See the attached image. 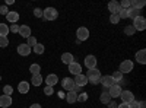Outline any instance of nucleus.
<instances>
[{
    "label": "nucleus",
    "mask_w": 146,
    "mask_h": 108,
    "mask_svg": "<svg viewBox=\"0 0 146 108\" xmlns=\"http://www.w3.org/2000/svg\"><path fill=\"white\" fill-rule=\"evenodd\" d=\"M86 79H88V82L92 83V85H96V83H100V80H101V72L96 67L95 69H89L88 75H86Z\"/></svg>",
    "instance_id": "nucleus-1"
},
{
    "label": "nucleus",
    "mask_w": 146,
    "mask_h": 108,
    "mask_svg": "<svg viewBox=\"0 0 146 108\" xmlns=\"http://www.w3.org/2000/svg\"><path fill=\"white\" fill-rule=\"evenodd\" d=\"M42 16H44V19H47V21H56L57 16H58V12H57L54 7H47V9L42 10Z\"/></svg>",
    "instance_id": "nucleus-2"
},
{
    "label": "nucleus",
    "mask_w": 146,
    "mask_h": 108,
    "mask_svg": "<svg viewBox=\"0 0 146 108\" xmlns=\"http://www.w3.org/2000/svg\"><path fill=\"white\" fill-rule=\"evenodd\" d=\"M133 28H135L136 31H145L146 28V19L143 16H137L133 19Z\"/></svg>",
    "instance_id": "nucleus-3"
},
{
    "label": "nucleus",
    "mask_w": 146,
    "mask_h": 108,
    "mask_svg": "<svg viewBox=\"0 0 146 108\" xmlns=\"http://www.w3.org/2000/svg\"><path fill=\"white\" fill-rule=\"evenodd\" d=\"M76 37H78V41H86V40L89 38V31H88V28H85V27L78 28Z\"/></svg>",
    "instance_id": "nucleus-4"
},
{
    "label": "nucleus",
    "mask_w": 146,
    "mask_h": 108,
    "mask_svg": "<svg viewBox=\"0 0 146 108\" xmlns=\"http://www.w3.org/2000/svg\"><path fill=\"white\" fill-rule=\"evenodd\" d=\"M121 91H123V89H121V86H120V85H117V83H114L113 86H110V88H108V93H110V97L114 98V99L120 97Z\"/></svg>",
    "instance_id": "nucleus-5"
},
{
    "label": "nucleus",
    "mask_w": 146,
    "mask_h": 108,
    "mask_svg": "<svg viewBox=\"0 0 146 108\" xmlns=\"http://www.w3.org/2000/svg\"><path fill=\"white\" fill-rule=\"evenodd\" d=\"M120 98H121V101H123L124 104H130L133 99H135V95H133L131 91H121Z\"/></svg>",
    "instance_id": "nucleus-6"
},
{
    "label": "nucleus",
    "mask_w": 146,
    "mask_h": 108,
    "mask_svg": "<svg viewBox=\"0 0 146 108\" xmlns=\"http://www.w3.org/2000/svg\"><path fill=\"white\" fill-rule=\"evenodd\" d=\"M131 70H133V62H130V60H124L118 69V72H121V73H130Z\"/></svg>",
    "instance_id": "nucleus-7"
},
{
    "label": "nucleus",
    "mask_w": 146,
    "mask_h": 108,
    "mask_svg": "<svg viewBox=\"0 0 146 108\" xmlns=\"http://www.w3.org/2000/svg\"><path fill=\"white\" fill-rule=\"evenodd\" d=\"M73 82H75V85H76V86H79V88H83V86L88 83V79H86V76H85V75H82V73H80V75L75 76Z\"/></svg>",
    "instance_id": "nucleus-8"
},
{
    "label": "nucleus",
    "mask_w": 146,
    "mask_h": 108,
    "mask_svg": "<svg viewBox=\"0 0 146 108\" xmlns=\"http://www.w3.org/2000/svg\"><path fill=\"white\" fill-rule=\"evenodd\" d=\"M85 66L88 67V70L89 69H95L96 67V57L95 56H86L85 57Z\"/></svg>",
    "instance_id": "nucleus-9"
},
{
    "label": "nucleus",
    "mask_w": 146,
    "mask_h": 108,
    "mask_svg": "<svg viewBox=\"0 0 146 108\" xmlns=\"http://www.w3.org/2000/svg\"><path fill=\"white\" fill-rule=\"evenodd\" d=\"M62 86H63V89H66L67 92H69V91H73V88H75V82H73V79H70V78H64V79L62 80Z\"/></svg>",
    "instance_id": "nucleus-10"
},
{
    "label": "nucleus",
    "mask_w": 146,
    "mask_h": 108,
    "mask_svg": "<svg viewBox=\"0 0 146 108\" xmlns=\"http://www.w3.org/2000/svg\"><path fill=\"white\" fill-rule=\"evenodd\" d=\"M69 72H70L72 75L78 76V75H80V73H82V67H80V64H79V63L73 62L72 64H69Z\"/></svg>",
    "instance_id": "nucleus-11"
},
{
    "label": "nucleus",
    "mask_w": 146,
    "mask_h": 108,
    "mask_svg": "<svg viewBox=\"0 0 146 108\" xmlns=\"http://www.w3.org/2000/svg\"><path fill=\"white\" fill-rule=\"evenodd\" d=\"M6 19H7V22H10V23H16L18 21H19V13L16 10H9V13L6 15Z\"/></svg>",
    "instance_id": "nucleus-12"
},
{
    "label": "nucleus",
    "mask_w": 146,
    "mask_h": 108,
    "mask_svg": "<svg viewBox=\"0 0 146 108\" xmlns=\"http://www.w3.org/2000/svg\"><path fill=\"white\" fill-rule=\"evenodd\" d=\"M9 105H12V97L10 95H2V97H0V107L7 108Z\"/></svg>",
    "instance_id": "nucleus-13"
},
{
    "label": "nucleus",
    "mask_w": 146,
    "mask_h": 108,
    "mask_svg": "<svg viewBox=\"0 0 146 108\" xmlns=\"http://www.w3.org/2000/svg\"><path fill=\"white\" fill-rule=\"evenodd\" d=\"M120 3L117 2H110L108 3V10L111 12V15H118V12H120Z\"/></svg>",
    "instance_id": "nucleus-14"
},
{
    "label": "nucleus",
    "mask_w": 146,
    "mask_h": 108,
    "mask_svg": "<svg viewBox=\"0 0 146 108\" xmlns=\"http://www.w3.org/2000/svg\"><path fill=\"white\" fill-rule=\"evenodd\" d=\"M18 32L21 34V37H23V38H29V37H31V28H29L28 25L19 27V31H18Z\"/></svg>",
    "instance_id": "nucleus-15"
},
{
    "label": "nucleus",
    "mask_w": 146,
    "mask_h": 108,
    "mask_svg": "<svg viewBox=\"0 0 146 108\" xmlns=\"http://www.w3.org/2000/svg\"><path fill=\"white\" fill-rule=\"evenodd\" d=\"M100 83H102V86H105V88H110V86L114 85V80H113L111 76H101Z\"/></svg>",
    "instance_id": "nucleus-16"
},
{
    "label": "nucleus",
    "mask_w": 146,
    "mask_h": 108,
    "mask_svg": "<svg viewBox=\"0 0 146 108\" xmlns=\"http://www.w3.org/2000/svg\"><path fill=\"white\" fill-rule=\"evenodd\" d=\"M18 53L21 56H29L31 54V48L27 44H21V45H18Z\"/></svg>",
    "instance_id": "nucleus-17"
},
{
    "label": "nucleus",
    "mask_w": 146,
    "mask_h": 108,
    "mask_svg": "<svg viewBox=\"0 0 146 108\" xmlns=\"http://www.w3.org/2000/svg\"><path fill=\"white\" fill-rule=\"evenodd\" d=\"M64 98L69 104H73V102H76L78 101V93L76 92H73V91H69L66 95H64Z\"/></svg>",
    "instance_id": "nucleus-18"
},
{
    "label": "nucleus",
    "mask_w": 146,
    "mask_h": 108,
    "mask_svg": "<svg viewBox=\"0 0 146 108\" xmlns=\"http://www.w3.org/2000/svg\"><path fill=\"white\" fill-rule=\"evenodd\" d=\"M57 82H58L57 75H48V76L45 78V83H47V86H54Z\"/></svg>",
    "instance_id": "nucleus-19"
},
{
    "label": "nucleus",
    "mask_w": 146,
    "mask_h": 108,
    "mask_svg": "<svg viewBox=\"0 0 146 108\" xmlns=\"http://www.w3.org/2000/svg\"><path fill=\"white\" fill-rule=\"evenodd\" d=\"M136 62L140 63V64H145L146 63V51L145 50H140L136 53Z\"/></svg>",
    "instance_id": "nucleus-20"
},
{
    "label": "nucleus",
    "mask_w": 146,
    "mask_h": 108,
    "mask_svg": "<svg viewBox=\"0 0 146 108\" xmlns=\"http://www.w3.org/2000/svg\"><path fill=\"white\" fill-rule=\"evenodd\" d=\"M18 91H19V93H28V91H29V83L28 82H19V85H18Z\"/></svg>",
    "instance_id": "nucleus-21"
},
{
    "label": "nucleus",
    "mask_w": 146,
    "mask_h": 108,
    "mask_svg": "<svg viewBox=\"0 0 146 108\" xmlns=\"http://www.w3.org/2000/svg\"><path fill=\"white\" fill-rule=\"evenodd\" d=\"M62 62L64 63V64H72L75 60H73V54H70V53H63L62 54Z\"/></svg>",
    "instance_id": "nucleus-22"
},
{
    "label": "nucleus",
    "mask_w": 146,
    "mask_h": 108,
    "mask_svg": "<svg viewBox=\"0 0 146 108\" xmlns=\"http://www.w3.org/2000/svg\"><path fill=\"white\" fill-rule=\"evenodd\" d=\"M127 15H129V18H131V19H135V18H137V16H140V10L139 9H135V7H129L127 9Z\"/></svg>",
    "instance_id": "nucleus-23"
},
{
    "label": "nucleus",
    "mask_w": 146,
    "mask_h": 108,
    "mask_svg": "<svg viewBox=\"0 0 146 108\" xmlns=\"http://www.w3.org/2000/svg\"><path fill=\"white\" fill-rule=\"evenodd\" d=\"M145 0H130V6L131 7H135V9H142V7H145Z\"/></svg>",
    "instance_id": "nucleus-24"
},
{
    "label": "nucleus",
    "mask_w": 146,
    "mask_h": 108,
    "mask_svg": "<svg viewBox=\"0 0 146 108\" xmlns=\"http://www.w3.org/2000/svg\"><path fill=\"white\" fill-rule=\"evenodd\" d=\"M40 70H41V66L36 64V63H34V64L29 66V72H31L32 76H34V75H40Z\"/></svg>",
    "instance_id": "nucleus-25"
},
{
    "label": "nucleus",
    "mask_w": 146,
    "mask_h": 108,
    "mask_svg": "<svg viewBox=\"0 0 146 108\" xmlns=\"http://www.w3.org/2000/svg\"><path fill=\"white\" fill-rule=\"evenodd\" d=\"M111 78H113V80H114V83L115 82H118V83H121V80H123V73H121V72H114V73L111 75ZM117 83V85H118Z\"/></svg>",
    "instance_id": "nucleus-26"
},
{
    "label": "nucleus",
    "mask_w": 146,
    "mask_h": 108,
    "mask_svg": "<svg viewBox=\"0 0 146 108\" xmlns=\"http://www.w3.org/2000/svg\"><path fill=\"white\" fill-rule=\"evenodd\" d=\"M31 82H32L34 86H40L41 83H42V76H41V75H34Z\"/></svg>",
    "instance_id": "nucleus-27"
},
{
    "label": "nucleus",
    "mask_w": 146,
    "mask_h": 108,
    "mask_svg": "<svg viewBox=\"0 0 146 108\" xmlns=\"http://www.w3.org/2000/svg\"><path fill=\"white\" fill-rule=\"evenodd\" d=\"M9 34V27L6 23H0V37H6Z\"/></svg>",
    "instance_id": "nucleus-28"
},
{
    "label": "nucleus",
    "mask_w": 146,
    "mask_h": 108,
    "mask_svg": "<svg viewBox=\"0 0 146 108\" xmlns=\"http://www.w3.org/2000/svg\"><path fill=\"white\" fill-rule=\"evenodd\" d=\"M100 99H101L102 104H108L110 101H111V97H110V93H108V92H102V93H101V97H100Z\"/></svg>",
    "instance_id": "nucleus-29"
},
{
    "label": "nucleus",
    "mask_w": 146,
    "mask_h": 108,
    "mask_svg": "<svg viewBox=\"0 0 146 108\" xmlns=\"http://www.w3.org/2000/svg\"><path fill=\"white\" fill-rule=\"evenodd\" d=\"M44 50H45L44 44H40V42H36V45L34 47V51H35L36 54H42V53H44Z\"/></svg>",
    "instance_id": "nucleus-30"
},
{
    "label": "nucleus",
    "mask_w": 146,
    "mask_h": 108,
    "mask_svg": "<svg viewBox=\"0 0 146 108\" xmlns=\"http://www.w3.org/2000/svg\"><path fill=\"white\" fill-rule=\"evenodd\" d=\"M136 32V29L133 28V25H129V27H126V29H124V34L126 35H133Z\"/></svg>",
    "instance_id": "nucleus-31"
},
{
    "label": "nucleus",
    "mask_w": 146,
    "mask_h": 108,
    "mask_svg": "<svg viewBox=\"0 0 146 108\" xmlns=\"http://www.w3.org/2000/svg\"><path fill=\"white\" fill-rule=\"evenodd\" d=\"M7 45H9L7 37H0V47H2V48H5V47H7Z\"/></svg>",
    "instance_id": "nucleus-32"
},
{
    "label": "nucleus",
    "mask_w": 146,
    "mask_h": 108,
    "mask_svg": "<svg viewBox=\"0 0 146 108\" xmlns=\"http://www.w3.org/2000/svg\"><path fill=\"white\" fill-rule=\"evenodd\" d=\"M86 99H88V93H86V92H82V93L78 95V101H79V102H85Z\"/></svg>",
    "instance_id": "nucleus-33"
},
{
    "label": "nucleus",
    "mask_w": 146,
    "mask_h": 108,
    "mask_svg": "<svg viewBox=\"0 0 146 108\" xmlns=\"http://www.w3.org/2000/svg\"><path fill=\"white\" fill-rule=\"evenodd\" d=\"M27 45L29 47V48H31V47L34 48V47L36 45V40H35L34 37H29V38H28V42H27Z\"/></svg>",
    "instance_id": "nucleus-34"
},
{
    "label": "nucleus",
    "mask_w": 146,
    "mask_h": 108,
    "mask_svg": "<svg viewBox=\"0 0 146 108\" xmlns=\"http://www.w3.org/2000/svg\"><path fill=\"white\" fill-rule=\"evenodd\" d=\"M44 93L47 95V97H51V95L54 93V89H53V86H45V89H44Z\"/></svg>",
    "instance_id": "nucleus-35"
},
{
    "label": "nucleus",
    "mask_w": 146,
    "mask_h": 108,
    "mask_svg": "<svg viewBox=\"0 0 146 108\" xmlns=\"http://www.w3.org/2000/svg\"><path fill=\"white\" fill-rule=\"evenodd\" d=\"M110 22H111V23H114V25H117V23L120 22V18H118V15H111V16H110Z\"/></svg>",
    "instance_id": "nucleus-36"
},
{
    "label": "nucleus",
    "mask_w": 146,
    "mask_h": 108,
    "mask_svg": "<svg viewBox=\"0 0 146 108\" xmlns=\"http://www.w3.org/2000/svg\"><path fill=\"white\" fill-rule=\"evenodd\" d=\"M129 108H140V101H136L133 99L130 104H129Z\"/></svg>",
    "instance_id": "nucleus-37"
},
{
    "label": "nucleus",
    "mask_w": 146,
    "mask_h": 108,
    "mask_svg": "<svg viewBox=\"0 0 146 108\" xmlns=\"http://www.w3.org/2000/svg\"><path fill=\"white\" fill-rule=\"evenodd\" d=\"M120 7L121 9H129L130 7V0H123V2L120 3Z\"/></svg>",
    "instance_id": "nucleus-38"
},
{
    "label": "nucleus",
    "mask_w": 146,
    "mask_h": 108,
    "mask_svg": "<svg viewBox=\"0 0 146 108\" xmlns=\"http://www.w3.org/2000/svg\"><path fill=\"white\" fill-rule=\"evenodd\" d=\"M3 92H5V95H10L12 92H13V88H12L10 85H6V86L3 88Z\"/></svg>",
    "instance_id": "nucleus-39"
},
{
    "label": "nucleus",
    "mask_w": 146,
    "mask_h": 108,
    "mask_svg": "<svg viewBox=\"0 0 146 108\" xmlns=\"http://www.w3.org/2000/svg\"><path fill=\"white\" fill-rule=\"evenodd\" d=\"M34 15H35L36 18H42V9H40V7L34 9Z\"/></svg>",
    "instance_id": "nucleus-40"
},
{
    "label": "nucleus",
    "mask_w": 146,
    "mask_h": 108,
    "mask_svg": "<svg viewBox=\"0 0 146 108\" xmlns=\"http://www.w3.org/2000/svg\"><path fill=\"white\" fill-rule=\"evenodd\" d=\"M0 13L6 16V15L9 13V9H7V6H0Z\"/></svg>",
    "instance_id": "nucleus-41"
},
{
    "label": "nucleus",
    "mask_w": 146,
    "mask_h": 108,
    "mask_svg": "<svg viewBox=\"0 0 146 108\" xmlns=\"http://www.w3.org/2000/svg\"><path fill=\"white\" fill-rule=\"evenodd\" d=\"M19 31V25H16V23H13V25L10 27V32H18Z\"/></svg>",
    "instance_id": "nucleus-42"
},
{
    "label": "nucleus",
    "mask_w": 146,
    "mask_h": 108,
    "mask_svg": "<svg viewBox=\"0 0 146 108\" xmlns=\"http://www.w3.org/2000/svg\"><path fill=\"white\" fill-rule=\"evenodd\" d=\"M117 107H118V104L115 101H110L108 102V108H117Z\"/></svg>",
    "instance_id": "nucleus-43"
},
{
    "label": "nucleus",
    "mask_w": 146,
    "mask_h": 108,
    "mask_svg": "<svg viewBox=\"0 0 146 108\" xmlns=\"http://www.w3.org/2000/svg\"><path fill=\"white\" fill-rule=\"evenodd\" d=\"M117 108H129V104L121 102V104H118V107H117Z\"/></svg>",
    "instance_id": "nucleus-44"
},
{
    "label": "nucleus",
    "mask_w": 146,
    "mask_h": 108,
    "mask_svg": "<svg viewBox=\"0 0 146 108\" xmlns=\"http://www.w3.org/2000/svg\"><path fill=\"white\" fill-rule=\"evenodd\" d=\"M29 108H41V105H40V104H32Z\"/></svg>",
    "instance_id": "nucleus-45"
},
{
    "label": "nucleus",
    "mask_w": 146,
    "mask_h": 108,
    "mask_svg": "<svg viewBox=\"0 0 146 108\" xmlns=\"http://www.w3.org/2000/svg\"><path fill=\"white\" fill-rule=\"evenodd\" d=\"M15 2H13V0H6V5H13Z\"/></svg>",
    "instance_id": "nucleus-46"
},
{
    "label": "nucleus",
    "mask_w": 146,
    "mask_h": 108,
    "mask_svg": "<svg viewBox=\"0 0 146 108\" xmlns=\"http://www.w3.org/2000/svg\"><path fill=\"white\" fill-rule=\"evenodd\" d=\"M0 80H2V76H0Z\"/></svg>",
    "instance_id": "nucleus-47"
}]
</instances>
